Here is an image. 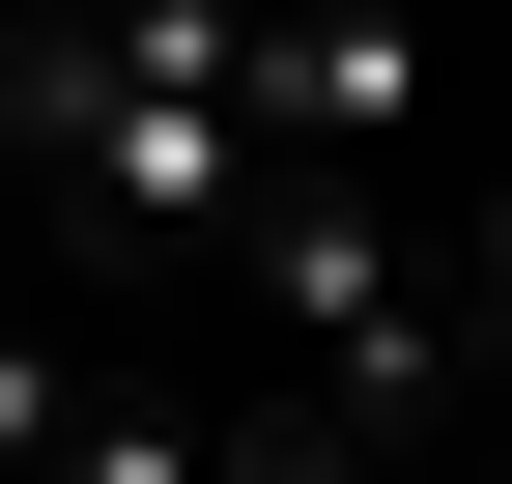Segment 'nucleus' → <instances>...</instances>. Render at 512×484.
Listing matches in <instances>:
<instances>
[{"mask_svg":"<svg viewBox=\"0 0 512 484\" xmlns=\"http://www.w3.org/2000/svg\"><path fill=\"white\" fill-rule=\"evenodd\" d=\"M228 57H256V0H57V29H0V143H29L86 228H171V257H200L256 200Z\"/></svg>","mask_w":512,"mask_h":484,"instance_id":"1","label":"nucleus"},{"mask_svg":"<svg viewBox=\"0 0 512 484\" xmlns=\"http://www.w3.org/2000/svg\"><path fill=\"white\" fill-rule=\"evenodd\" d=\"M200 484H427V456H370V428H228Z\"/></svg>","mask_w":512,"mask_h":484,"instance_id":"3","label":"nucleus"},{"mask_svg":"<svg viewBox=\"0 0 512 484\" xmlns=\"http://www.w3.org/2000/svg\"><path fill=\"white\" fill-rule=\"evenodd\" d=\"M200 456H228L200 399H114V371H86V399H57V456H29V484H200Z\"/></svg>","mask_w":512,"mask_h":484,"instance_id":"2","label":"nucleus"},{"mask_svg":"<svg viewBox=\"0 0 512 484\" xmlns=\"http://www.w3.org/2000/svg\"><path fill=\"white\" fill-rule=\"evenodd\" d=\"M57 399H86V371H57V342H29V314H0V484H29V456H57Z\"/></svg>","mask_w":512,"mask_h":484,"instance_id":"4","label":"nucleus"}]
</instances>
